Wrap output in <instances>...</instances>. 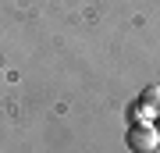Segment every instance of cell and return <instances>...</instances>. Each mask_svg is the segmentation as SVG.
Here are the masks:
<instances>
[{
	"mask_svg": "<svg viewBox=\"0 0 160 153\" xmlns=\"http://www.w3.org/2000/svg\"><path fill=\"white\" fill-rule=\"evenodd\" d=\"M157 114H160V85H146L142 96L128 107V121L139 125V121H153Z\"/></svg>",
	"mask_w": 160,
	"mask_h": 153,
	"instance_id": "cell-1",
	"label": "cell"
},
{
	"mask_svg": "<svg viewBox=\"0 0 160 153\" xmlns=\"http://www.w3.org/2000/svg\"><path fill=\"white\" fill-rule=\"evenodd\" d=\"M125 142H128L135 153H149V150L160 146V132L149 125V121H139V125L128 128V139H125Z\"/></svg>",
	"mask_w": 160,
	"mask_h": 153,
	"instance_id": "cell-2",
	"label": "cell"
},
{
	"mask_svg": "<svg viewBox=\"0 0 160 153\" xmlns=\"http://www.w3.org/2000/svg\"><path fill=\"white\" fill-rule=\"evenodd\" d=\"M157 132H160V125H157Z\"/></svg>",
	"mask_w": 160,
	"mask_h": 153,
	"instance_id": "cell-3",
	"label": "cell"
}]
</instances>
